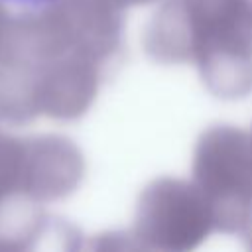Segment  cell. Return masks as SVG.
Instances as JSON below:
<instances>
[{
  "mask_svg": "<svg viewBox=\"0 0 252 252\" xmlns=\"http://www.w3.org/2000/svg\"><path fill=\"white\" fill-rule=\"evenodd\" d=\"M142 43L158 63H193L219 98L252 93V0H165Z\"/></svg>",
  "mask_w": 252,
  "mask_h": 252,
  "instance_id": "1",
  "label": "cell"
},
{
  "mask_svg": "<svg viewBox=\"0 0 252 252\" xmlns=\"http://www.w3.org/2000/svg\"><path fill=\"white\" fill-rule=\"evenodd\" d=\"M193 183L203 193L215 230H252V138L248 132L217 124L207 128L193 152Z\"/></svg>",
  "mask_w": 252,
  "mask_h": 252,
  "instance_id": "2",
  "label": "cell"
},
{
  "mask_svg": "<svg viewBox=\"0 0 252 252\" xmlns=\"http://www.w3.org/2000/svg\"><path fill=\"white\" fill-rule=\"evenodd\" d=\"M213 230V213L193 181L158 177L138 199L134 232L159 252H193Z\"/></svg>",
  "mask_w": 252,
  "mask_h": 252,
  "instance_id": "3",
  "label": "cell"
},
{
  "mask_svg": "<svg viewBox=\"0 0 252 252\" xmlns=\"http://www.w3.org/2000/svg\"><path fill=\"white\" fill-rule=\"evenodd\" d=\"M85 175L81 150L65 136L24 138L22 199L28 203H51L71 195Z\"/></svg>",
  "mask_w": 252,
  "mask_h": 252,
  "instance_id": "4",
  "label": "cell"
},
{
  "mask_svg": "<svg viewBox=\"0 0 252 252\" xmlns=\"http://www.w3.org/2000/svg\"><path fill=\"white\" fill-rule=\"evenodd\" d=\"M26 252H83L81 230L65 219L32 213L14 224Z\"/></svg>",
  "mask_w": 252,
  "mask_h": 252,
  "instance_id": "5",
  "label": "cell"
},
{
  "mask_svg": "<svg viewBox=\"0 0 252 252\" xmlns=\"http://www.w3.org/2000/svg\"><path fill=\"white\" fill-rule=\"evenodd\" d=\"M24 138L0 134V211L14 199L22 197Z\"/></svg>",
  "mask_w": 252,
  "mask_h": 252,
  "instance_id": "6",
  "label": "cell"
},
{
  "mask_svg": "<svg viewBox=\"0 0 252 252\" xmlns=\"http://www.w3.org/2000/svg\"><path fill=\"white\" fill-rule=\"evenodd\" d=\"M89 252H159L148 242H144L134 230H110L96 234L91 244Z\"/></svg>",
  "mask_w": 252,
  "mask_h": 252,
  "instance_id": "7",
  "label": "cell"
},
{
  "mask_svg": "<svg viewBox=\"0 0 252 252\" xmlns=\"http://www.w3.org/2000/svg\"><path fill=\"white\" fill-rule=\"evenodd\" d=\"M63 0H0L2 6L14 8V10H24V12H32V14H39V12H47L53 10L57 4H61Z\"/></svg>",
  "mask_w": 252,
  "mask_h": 252,
  "instance_id": "8",
  "label": "cell"
},
{
  "mask_svg": "<svg viewBox=\"0 0 252 252\" xmlns=\"http://www.w3.org/2000/svg\"><path fill=\"white\" fill-rule=\"evenodd\" d=\"M0 252H26L24 242L14 226L8 230H0Z\"/></svg>",
  "mask_w": 252,
  "mask_h": 252,
  "instance_id": "9",
  "label": "cell"
},
{
  "mask_svg": "<svg viewBox=\"0 0 252 252\" xmlns=\"http://www.w3.org/2000/svg\"><path fill=\"white\" fill-rule=\"evenodd\" d=\"M110 2L112 6L124 10V8H130V6H140V4H150V2H156V0H106Z\"/></svg>",
  "mask_w": 252,
  "mask_h": 252,
  "instance_id": "10",
  "label": "cell"
},
{
  "mask_svg": "<svg viewBox=\"0 0 252 252\" xmlns=\"http://www.w3.org/2000/svg\"><path fill=\"white\" fill-rule=\"evenodd\" d=\"M244 236H246V250L252 252V230H248Z\"/></svg>",
  "mask_w": 252,
  "mask_h": 252,
  "instance_id": "11",
  "label": "cell"
},
{
  "mask_svg": "<svg viewBox=\"0 0 252 252\" xmlns=\"http://www.w3.org/2000/svg\"><path fill=\"white\" fill-rule=\"evenodd\" d=\"M250 138H252V132H250Z\"/></svg>",
  "mask_w": 252,
  "mask_h": 252,
  "instance_id": "12",
  "label": "cell"
}]
</instances>
